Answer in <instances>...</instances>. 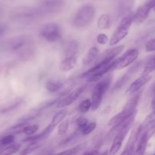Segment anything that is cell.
Listing matches in <instances>:
<instances>
[{
	"label": "cell",
	"instance_id": "cell-10",
	"mask_svg": "<svg viewBox=\"0 0 155 155\" xmlns=\"http://www.w3.org/2000/svg\"><path fill=\"white\" fill-rule=\"evenodd\" d=\"M65 2L64 0H45L39 6V8L45 15H53L60 12L64 9Z\"/></svg>",
	"mask_w": 155,
	"mask_h": 155
},
{
	"label": "cell",
	"instance_id": "cell-36",
	"mask_svg": "<svg viewBox=\"0 0 155 155\" xmlns=\"http://www.w3.org/2000/svg\"><path fill=\"white\" fill-rule=\"evenodd\" d=\"M96 41L98 44L100 45H104V44L107 43L109 41L108 37L104 33H99L96 37Z\"/></svg>",
	"mask_w": 155,
	"mask_h": 155
},
{
	"label": "cell",
	"instance_id": "cell-37",
	"mask_svg": "<svg viewBox=\"0 0 155 155\" xmlns=\"http://www.w3.org/2000/svg\"><path fill=\"white\" fill-rule=\"evenodd\" d=\"M145 51L147 52H151L155 51V38L148 41L145 45Z\"/></svg>",
	"mask_w": 155,
	"mask_h": 155
},
{
	"label": "cell",
	"instance_id": "cell-7",
	"mask_svg": "<svg viewBox=\"0 0 155 155\" xmlns=\"http://www.w3.org/2000/svg\"><path fill=\"white\" fill-rule=\"evenodd\" d=\"M139 54V50L136 48H132L126 51L122 56L117 59H115L111 64V71L124 69L129 65L136 61Z\"/></svg>",
	"mask_w": 155,
	"mask_h": 155
},
{
	"label": "cell",
	"instance_id": "cell-20",
	"mask_svg": "<svg viewBox=\"0 0 155 155\" xmlns=\"http://www.w3.org/2000/svg\"><path fill=\"white\" fill-rule=\"evenodd\" d=\"M77 64L76 56L66 57L60 64V70L63 72H68L74 69Z\"/></svg>",
	"mask_w": 155,
	"mask_h": 155
},
{
	"label": "cell",
	"instance_id": "cell-42",
	"mask_svg": "<svg viewBox=\"0 0 155 155\" xmlns=\"http://www.w3.org/2000/svg\"><path fill=\"white\" fill-rule=\"evenodd\" d=\"M154 12H155V7L154 8Z\"/></svg>",
	"mask_w": 155,
	"mask_h": 155
},
{
	"label": "cell",
	"instance_id": "cell-29",
	"mask_svg": "<svg viewBox=\"0 0 155 155\" xmlns=\"http://www.w3.org/2000/svg\"><path fill=\"white\" fill-rule=\"evenodd\" d=\"M92 108V100L87 98L82 101L78 106V111L80 113H86Z\"/></svg>",
	"mask_w": 155,
	"mask_h": 155
},
{
	"label": "cell",
	"instance_id": "cell-23",
	"mask_svg": "<svg viewBox=\"0 0 155 155\" xmlns=\"http://www.w3.org/2000/svg\"><path fill=\"white\" fill-rule=\"evenodd\" d=\"M133 6V0H122L118 8V14L120 16H126L130 14Z\"/></svg>",
	"mask_w": 155,
	"mask_h": 155
},
{
	"label": "cell",
	"instance_id": "cell-32",
	"mask_svg": "<svg viewBox=\"0 0 155 155\" xmlns=\"http://www.w3.org/2000/svg\"><path fill=\"white\" fill-rule=\"evenodd\" d=\"M69 128V120H63L59 124L58 128V136H64L66 134L67 131Z\"/></svg>",
	"mask_w": 155,
	"mask_h": 155
},
{
	"label": "cell",
	"instance_id": "cell-21",
	"mask_svg": "<svg viewBox=\"0 0 155 155\" xmlns=\"http://www.w3.org/2000/svg\"><path fill=\"white\" fill-rule=\"evenodd\" d=\"M64 87V83L57 80H49L46 81L45 88L49 92H57Z\"/></svg>",
	"mask_w": 155,
	"mask_h": 155
},
{
	"label": "cell",
	"instance_id": "cell-11",
	"mask_svg": "<svg viewBox=\"0 0 155 155\" xmlns=\"http://www.w3.org/2000/svg\"><path fill=\"white\" fill-rule=\"evenodd\" d=\"M142 62L139 61L136 62V64L133 65L132 67H130L128 69V71L116 82V83L114 86L113 89H112V92H117L119 89H120L121 88L124 87L127 83L130 80V79L138 72L140 68L142 67Z\"/></svg>",
	"mask_w": 155,
	"mask_h": 155
},
{
	"label": "cell",
	"instance_id": "cell-22",
	"mask_svg": "<svg viewBox=\"0 0 155 155\" xmlns=\"http://www.w3.org/2000/svg\"><path fill=\"white\" fill-rule=\"evenodd\" d=\"M23 101H24V100L22 98H18V99L11 101V102L2 106V107H0V114H7L8 112L15 110L21 105Z\"/></svg>",
	"mask_w": 155,
	"mask_h": 155
},
{
	"label": "cell",
	"instance_id": "cell-6",
	"mask_svg": "<svg viewBox=\"0 0 155 155\" xmlns=\"http://www.w3.org/2000/svg\"><path fill=\"white\" fill-rule=\"evenodd\" d=\"M42 16L44 15L39 8H22L14 11L11 14V19L14 21L25 22L34 21Z\"/></svg>",
	"mask_w": 155,
	"mask_h": 155
},
{
	"label": "cell",
	"instance_id": "cell-14",
	"mask_svg": "<svg viewBox=\"0 0 155 155\" xmlns=\"http://www.w3.org/2000/svg\"><path fill=\"white\" fill-rule=\"evenodd\" d=\"M151 77L150 76V74L149 75H143V74H142L139 78L136 79V80H134L130 84L126 93L128 94V95H133L136 92H139L145 85H146L151 80Z\"/></svg>",
	"mask_w": 155,
	"mask_h": 155
},
{
	"label": "cell",
	"instance_id": "cell-2",
	"mask_svg": "<svg viewBox=\"0 0 155 155\" xmlns=\"http://www.w3.org/2000/svg\"><path fill=\"white\" fill-rule=\"evenodd\" d=\"M95 15V9L93 5L86 4L79 8L71 21V24L77 29L85 28L93 21Z\"/></svg>",
	"mask_w": 155,
	"mask_h": 155
},
{
	"label": "cell",
	"instance_id": "cell-1",
	"mask_svg": "<svg viewBox=\"0 0 155 155\" xmlns=\"http://www.w3.org/2000/svg\"><path fill=\"white\" fill-rule=\"evenodd\" d=\"M142 96V91L136 92L132 95L127 103L124 105V108L120 112L111 117V119L107 123V125L110 127H113L109 133V136H114V134H116L118 130L120 129L124 123L136 112V107H137L139 101Z\"/></svg>",
	"mask_w": 155,
	"mask_h": 155
},
{
	"label": "cell",
	"instance_id": "cell-25",
	"mask_svg": "<svg viewBox=\"0 0 155 155\" xmlns=\"http://www.w3.org/2000/svg\"><path fill=\"white\" fill-rule=\"evenodd\" d=\"M110 26V17L108 14H103L98 20V27L100 30H107Z\"/></svg>",
	"mask_w": 155,
	"mask_h": 155
},
{
	"label": "cell",
	"instance_id": "cell-40",
	"mask_svg": "<svg viewBox=\"0 0 155 155\" xmlns=\"http://www.w3.org/2000/svg\"><path fill=\"white\" fill-rule=\"evenodd\" d=\"M5 27L4 26L2 25V24H0V35L2 34V33H3V32L5 31Z\"/></svg>",
	"mask_w": 155,
	"mask_h": 155
},
{
	"label": "cell",
	"instance_id": "cell-16",
	"mask_svg": "<svg viewBox=\"0 0 155 155\" xmlns=\"http://www.w3.org/2000/svg\"><path fill=\"white\" fill-rule=\"evenodd\" d=\"M80 45L76 39H71L68 41L64 47V54L66 57L76 56L78 53Z\"/></svg>",
	"mask_w": 155,
	"mask_h": 155
},
{
	"label": "cell",
	"instance_id": "cell-3",
	"mask_svg": "<svg viewBox=\"0 0 155 155\" xmlns=\"http://www.w3.org/2000/svg\"><path fill=\"white\" fill-rule=\"evenodd\" d=\"M134 18V13L130 12V14H128L122 18L120 23L117 26L115 31L113 33L111 38L109 40V45L110 46L116 45L128 35L130 27L134 22V18Z\"/></svg>",
	"mask_w": 155,
	"mask_h": 155
},
{
	"label": "cell",
	"instance_id": "cell-27",
	"mask_svg": "<svg viewBox=\"0 0 155 155\" xmlns=\"http://www.w3.org/2000/svg\"><path fill=\"white\" fill-rule=\"evenodd\" d=\"M155 70V56L150 58L149 60L147 61L146 64H145V69L142 71V74L143 75H149L151 72H153Z\"/></svg>",
	"mask_w": 155,
	"mask_h": 155
},
{
	"label": "cell",
	"instance_id": "cell-4",
	"mask_svg": "<svg viewBox=\"0 0 155 155\" xmlns=\"http://www.w3.org/2000/svg\"><path fill=\"white\" fill-rule=\"evenodd\" d=\"M112 83L111 75H108L105 78L98 82L94 87L92 92V110H98L102 101L103 97L110 87Z\"/></svg>",
	"mask_w": 155,
	"mask_h": 155
},
{
	"label": "cell",
	"instance_id": "cell-18",
	"mask_svg": "<svg viewBox=\"0 0 155 155\" xmlns=\"http://www.w3.org/2000/svg\"><path fill=\"white\" fill-rule=\"evenodd\" d=\"M43 111L44 110H42L40 107L32 109L30 111L27 112L26 114L21 117L19 118V120H18V123H28L29 121H31L33 120L36 119V118L39 117Z\"/></svg>",
	"mask_w": 155,
	"mask_h": 155
},
{
	"label": "cell",
	"instance_id": "cell-26",
	"mask_svg": "<svg viewBox=\"0 0 155 155\" xmlns=\"http://www.w3.org/2000/svg\"><path fill=\"white\" fill-rule=\"evenodd\" d=\"M67 114H68V110H67V109H62V110H59V111L58 112V113H56V114L53 117L51 123L55 126L58 125L61 121L64 120V119L65 117L67 116Z\"/></svg>",
	"mask_w": 155,
	"mask_h": 155
},
{
	"label": "cell",
	"instance_id": "cell-31",
	"mask_svg": "<svg viewBox=\"0 0 155 155\" xmlns=\"http://www.w3.org/2000/svg\"><path fill=\"white\" fill-rule=\"evenodd\" d=\"M97 124L95 122L88 123V124L81 130L82 136H87V135H89L95 130Z\"/></svg>",
	"mask_w": 155,
	"mask_h": 155
},
{
	"label": "cell",
	"instance_id": "cell-15",
	"mask_svg": "<svg viewBox=\"0 0 155 155\" xmlns=\"http://www.w3.org/2000/svg\"><path fill=\"white\" fill-rule=\"evenodd\" d=\"M151 131H152V130H150V129L148 128L144 129L143 132L142 133L139 140H138L137 148H136V154H145L148 140H149L150 139V136H151Z\"/></svg>",
	"mask_w": 155,
	"mask_h": 155
},
{
	"label": "cell",
	"instance_id": "cell-5",
	"mask_svg": "<svg viewBox=\"0 0 155 155\" xmlns=\"http://www.w3.org/2000/svg\"><path fill=\"white\" fill-rule=\"evenodd\" d=\"M136 112L133 114L130 117H129L124 123L122 127H120V129L116 133V135L114 136V139L113 140V142H112L111 147H110V154H117L121 148L123 143H124V141L125 140L126 136H127V135L128 134V133L131 130L132 127H133V124L134 123L135 117H136Z\"/></svg>",
	"mask_w": 155,
	"mask_h": 155
},
{
	"label": "cell",
	"instance_id": "cell-34",
	"mask_svg": "<svg viewBox=\"0 0 155 155\" xmlns=\"http://www.w3.org/2000/svg\"><path fill=\"white\" fill-rule=\"evenodd\" d=\"M89 123L87 118L84 117H80L76 120V126H77V129L81 130L86 124Z\"/></svg>",
	"mask_w": 155,
	"mask_h": 155
},
{
	"label": "cell",
	"instance_id": "cell-41",
	"mask_svg": "<svg viewBox=\"0 0 155 155\" xmlns=\"http://www.w3.org/2000/svg\"><path fill=\"white\" fill-rule=\"evenodd\" d=\"M153 93H155V85H154V89H153Z\"/></svg>",
	"mask_w": 155,
	"mask_h": 155
},
{
	"label": "cell",
	"instance_id": "cell-28",
	"mask_svg": "<svg viewBox=\"0 0 155 155\" xmlns=\"http://www.w3.org/2000/svg\"><path fill=\"white\" fill-rule=\"evenodd\" d=\"M39 126L38 124H34V125H26L24 128L22 129V133L27 136H30L34 135L36 132L39 130Z\"/></svg>",
	"mask_w": 155,
	"mask_h": 155
},
{
	"label": "cell",
	"instance_id": "cell-38",
	"mask_svg": "<svg viewBox=\"0 0 155 155\" xmlns=\"http://www.w3.org/2000/svg\"><path fill=\"white\" fill-rule=\"evenodd\" d=\"M83 154H99V152H98V150L97 149H94V148H92L91 151H85V152L83 153Z\"/></svg>",
	"mask_w": 155,
	"mask_h": 155
},
{
	"label": "cell",
	"instance_id": "cell-24",
	"mask_svg": "<svg viewBox=\"0 0 155 155\" xmlns=\"http://www.w3.org/2000/svg\"><path fill=\"white\" fill-rule=\"evenodd\" d=\"M82 136V133H81V130H77L74 132L71 135H70L68 138H66L65 139H64L60 143V146L61 147H65V146H68V145H71V144H73L74 142H75L77 139L80 138V136Z\"/></svg>",
	"mask_w": 155,
	"mask_h": 155
},
{
	"label": "cell",
	"instance_id": "cell-39",
	"mask_svg": "<svg viewBox=\"0 0 155 155\" xmlns=\"http://www.w3.org/2000/svg\"><path fill=\"white\" fill-rule=\"evenodd\" d=\"M151 108H152L153 112L151 114L155 115V93L154 94V97L152 98V101H151Z\"/></svg>",
	"mask_w": 155,
	"mask_h": 155
},
{
	"label": "cell",
	"instance_id": "cell-12",
	"mask_svg": "<svg viewBox=\"0 0 155 155\" xmlns=\"http://www.w3.org/2000/svg\"><path fill=\"white\" fill-rule=\"evenodd\" d=\"M155 7V0H147L134 13V22L141 24L148 18L151 9Z\"/></svg>",
	"mask_w": 155,
	"mask_h": 155
},
{
	"label": "cell",
	"instance_id": "cell-17",
	"mask_svg": "<svg viewBox=\"0 0 155 155\" xmlns=\"http://www.w3.org/2000/svg\"><path fill=\"white\" fill-rule=\"evenodd\" d=\"M124 49V45H119V46H116L112 48H109V49L106 50L104 51L99 57L98 58V59H96V61H98L103 60V59H106V58H115L119 54H120V52H122L123 50ZM95 61V62H96Z\"/></svg>",
	"mask_w": 155,
	"mask_h": 155
},
{
	"label": "cell",
	"instance_id": "cell-33",
	"mask_svg": "<svg viewBox=\"0 0 155 155\" xmlns=\"http://www.w3.org/2000/svg\"><path fill=\"white\" fill-rule=\"evenodd\" d=\"M61 100V98H54V99H51V100H47V101H45L44 102H42L39 107H40L42 110H46V109L49 108V107H52L54 106V104L56 105L58 102Z\"/></svg>",
	"mask_w": 155,
	"mask_h": 155
},
{
	"label": "cell",
	"instance_id": "cell-35",
	"mask_svg": "<svg viewBox=\"0 0 155 155\" xmlns=\"http://www.w3.org/2000/svg\"><path fill=\"white\" fill-rule=\"evenodd\" d=\"M38 143H34V144H30L27 148H26L25 149L23 150L21 152V154H31L33 151H34L35 150L39 148V145H37Z\"/></svg>",
	"mask_w": 155,
	"mask_h": 155
},
{
	"label": "cell",
	"instance_id": "cell-8",
	"mask_svg": "<svg viewBox=\"0 0 155 155\" xmlns=\"http://www.w3.org/2000/svg\"><path fill=\"white\" fill-rule=\"evenodd\" d=\"M41 36L49 42L60 40L62 36L61 29L56 23H48L42 26L39 31Z\"/></svg>",
	"mask_w": 155,
	"mask_h": 155
},
{
	"label": "cell",
	"instance_id": "cell-19",
	"mask_svg": "<svg viewBox=\"0 0 155 155\" xmlns=\"http://www.w3.org/2000/svg\"><path fill=\"white\" fill-rule=\"evenodd\" d=\"M98 54V49L97 47L93 46L92 48H89L86 54H85L84 57L82 59V63L83 65H90L91 64L93 63L97 58V56Z\"/></svg>",
	"mask_w": 155,
	"mask_h": 155
},
{
	"label": "cell",
	"instance_id": "cell-30",
	"mask_svg": "<svg viewBox=\"0 0 155 155\" xmlns=\"http://www.w3.org/2000/svg\"><path fill=\"white\" fill-rule=\"evenodd\" d=\"M86 146V143H83V144H80V145H77L74 148H71V149H68L67 151H64L60 152V154H77L78 153H80V151L81 150H83Z\"/></svg>",
	"mask_w": 155,
	"mask_h": 155
},
{
	"label": "cell",
	"instance_id": "cell-9",
	"mask_svg": "<svg viewBox=\"0 0 155 155\" xmlns=\"http://www.w3.org/2000/svg\"><path fill=\"white\" fill-rule=\"evenodd\" d=\"M30 42V36L26 34L19 35L8 39L4 43L5 49L8 51H20L21 48H24Z\"/></svg>",
	"mask_w": 155,
	"mask_h": 155
},
{
	"label": "cell",
	"instance_id": "cell-13",
	"mask_svg": "<svg viewBox=\"0 0 155 155\" xmlns=\"http://www.w3.org/2000/svg\"><path fill=\"white\" fill-rule=\"evenodd\" d=\"M85 86H80V87L77 88L74 90L71 91V92L68 93V95L64 98H61L60 101L56 104V107L58 108H62V107H68V106L72 104L80 95H82L85 90Z\"/></svg>",
	"mask_w": 155,
	"mask_h": 155
}]
</instances>
